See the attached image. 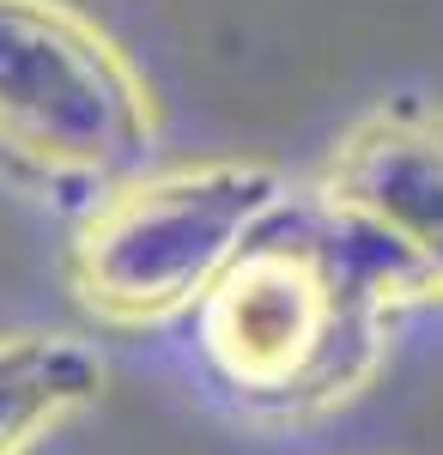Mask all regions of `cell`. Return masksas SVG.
<instances>
[{
	"label": "cell",
	"instance_id": "obj_1",
	"mask_svg": "<svg viewBox=\"0 0 443 455\" xmlns=\"http://www.w3.org/2000/svg\"><path fill=\"white\" fill-rule=\"evenodd\" d=\"M443 304L401 249L322 195L286 201L195 304V358L243 419H316L376 377L389 328Z\"/></svg>",
	"mask_w": 443,
	"mask_h": 455
},
{
	"label": "cell",
	"instance_id": "obj_2",
	"mask_svg": "<svg viewBox=\"0 0 443 455\" xmlns=\"http://www.w3.org/2000/svg\"><path fill=\"white\" fill-rule=\"evenodd\" d=\"M158 109L73 0H0V176L73 219L152 171Z\"/></svg>",
	"mask_w": 443,
	"mask_h": 455
},
{
	"label": "cell",
	"instance_id": "obj_3",
	"mask_svg": "<svg viewBox=\"0 0 443 455\" xmlns=\"http://www.w3.org/2000/svg\"><path fill=\"white\" fill-rule=\"evenodd\" d=\"M286 201L279 171L243 158L146 171L73 219L68 285L109 328L195 315L213 280Z\"/></svg>",
	"mask_w": 443,
	"mask_h": 455
},
{
	"label": "cell",
	"instance_id": "obj_4",
	"mask_svg": "<svg viewBox=\"0 0 443 455\" xmlns=\"http://www.w3.org/2000/svg\"><path fill=\"white\" fill-rule=\"evenodd\" d=\"M334 212L358 219L389 249H401L443 298V109L395 98L346 128L316 188Z\"/></svg>",
	"mask_w": 443,
	"mask_h": 455
},
{
	"label": "cell",
	"instance_id": "obj_5",
	"mask_svg": "<svg viewBox=\"0 0 443 455\" xmlns=\"http://www.w3.org/2000/svg\"><path fill=\"white\" fill-rule=\"evenodd\" d=\"M103 388V358L68 334H0V455H25L79 419Z\"/></svg>",
	"mask_w": 443,
	"mask_h": 455
}]
</instances>
